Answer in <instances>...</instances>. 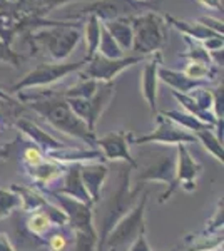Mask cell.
<instances>
[{
    "label": "cell",
    "mask_w": 224,
    "mask_h": 251,
    "mask_svg": "<svg viewBox=\"0 0 224 251\" xmlns=\"http://www.w3.org/2000/svg\"><path fill=\"white\" fill-rule=\"evenodd\" d=\"M32 107L46 117L55 129L75 137V139H80L89 146H96V134L89 131L85 123L72 111L66 99H49L42 100V102H32Z\"/></svg>",
    "instance_id": "cell-1"
},
{
    "label": "cell",
    "mask_w": 224,
    "mask_h": 251,
    "mask_svg": "<svg viewBox=\"0 0 224 251\" xmlns=\"http://www.w3.org/2000/svg\"><path fill=\"white\" fill-rule=\"evenodd\" d=\"M131 171L132 168L127 164V168L122 169L121 173V186L117 189V193L111 198V201L105 206V214L102 220V228L100 233H97L99 241H97V251H102V246L105 243V238L109 236V233L114 229V226L121 221V218H124L131 209L134 208V204L139 200V194L142 191L141 183H136V188L131 189Z\"/></svg>",
    "instance_id": "cell-2"
},
{
    "label": "cell",
    "mask_w": 224,
    "mask_h": 251,
    "mask_svg": "<svg viewBox=\"0 0 224 251\" xmlns=\"http://www.w3.org/2000/svg\"><path fill=\"white\" fill-rule=\"evenodd\" d=\"M148 201L149 194L144 193L141 200H137V203L134 204L131 211L125 214L124 218H121V221L114 226V229L105 238L102 251H116L119 248H124V246L131 245L141 233H146L144 216L146 208H148Z\"/></svg>",
    "instance_id": "cell-3"
},
{
    "label": "cell",
    "mask_w": 224,
    "mask_h": 251,
    "mask_svg": "<svg viewBox=\"0 0 224 251\" xmlns=\"http://www.w3.org/2000/svg\"><path fill=\"white\" fill-rule=\"evenodd\" d=\"M149 181H159V183L168 184L169 188L166 193L161 194L159 203H166L173 193L177 189L176 184V149H169L166 152H159L156 157L149 161L144 168L139 169L136 177V183H149Z\"/></svg>",
    "instance_id": "cell-4"
},
{
    "label": "cell",
    "mask_w": 224,
    "mask_h": 251,
    "mask_svg": "<svg viewBox=\"0 0 224 251\" xmlns=\"http://www.w3.org/2000/svg\"><path fill=\"white\" fill-rule=\"evenodd\" d=\"M112 96H114V86L109 82L104 87L97 89L96 94L89 97V99H67V102L72 111L84 121L85 126L89 127V131L94 132L96 131L97 121L100 119L105 107L109 106Z\"/></svg>",
    "instance_id": "cell-5"
},
{
    "label": "cell",
    "mask_w": 224,
    "mask_h": 251,
    "mask_svg": "<svg viewBox=\"0 0 224 251\" xmlns=\"http://www.w3.org/2000/svg\"><path fill=\"white\" fill-rule=\"evenodd\" d=\"M46 193L49 196L54 198L55 206H59L67 216V225H71L74 228V233H87V234H96L97 236V229L94 226V213H92V206L80 203L77 200H72L69 196H62V194L52 193L50 189H46ZM99 238V236H97Z\"/></svg>",
    "instance_id": "cell-6"
},
{
    "label": "cell",
    "mask_w": 224,
    "mask_h": 251,
    "mask_svg": "<svg viewBox=\"0 0 224 251\" xmlns=\"http://www.w3.org/2000/svg\"><path fill=\"white\" fill-rule=\"evenodd\" d=\"M132 144H164V146H179L196 143V136L193 132L182 129L181 126L173 123L171 119L157 117V127L152 134L142 137H129Z\"/></svg>",
    "instance_id": "cell-7"
},
{
    "label": "cell",
    "mask_w": 224,
    "mask_h": 251,
    "mask_svg": "<svg viewBox=\"0 0 224 251\" xmlns=\"http://www.w3.org/2000/svg\"><path fill=\"white\" fill-rule=\"evenodd\" d=\"M82 62L79 64H42L37 69L27 74L17 86H14L15 91L19 89H28V87H37V86H46V84H52L55 80L66 77L69 72L77 71Z\"/></svg>",
    "instance_id": "cell-8"
},
{
    "label": "cell",
    "mask_w": 224,
    "mask_h": 251,
    "mask_svg": "<svg viewBox=\"0 0 224 251\" xmlns=\"http://www.w3.org/2000/svg\"><path fill=\"white\" fill-rule=\"evenodd\" d=\"M96 146L102 149V156L107 161H124L132 169H136L137 161L131 156L129 151V134L125 131L109 132L96 141Z\"/></svg>",
    "instance_id": "cell-9"
},
{
    "label": "cell",
    "mask_w": 224,
    "mask_h": 251,
    "mask_svg": "<svg viewBox=\"0 0 224 251\" xmlns=\"http://www.w3.org/2000/svg\"><path fill=\"white\" fill-rule=\"evenodd\" d=\"M201 164L194 161L191 152L187 151L186 144L176 146V184L182 186L186 191L196 189V179L201 174Z\"/></svg>",
    "instance_id": "cell-10"
},
{
    "label": "cell",
    "mask_w": 224,
    "mask_h": 251,
    "mask_svg": "<svg viewBox=\"0 0 224 251\" xmlns=\"http://www.w3.org/2000/svg\"><path fill=\"white\" fill-rule=\"evenodd\" d=\"M60 179H62V186H59V188H55V189H50L52 193L69 196V198H72V200L80 201V203L94 206L87 191H85V188H84L82 177H80V164H67L66 168H64V174Z\"/></svg>",
    "instance_id": "cell-11"
},
{
    "label": "cell",
    "mask_w": 224,
    "mask_h": 251,
    "mask_svg": "<svg viewBox=\"0 0 224 251\" xmlns=\"http://www.w3.org/2000/svg\"><path fill=\"white\" fill-rule=\"evenodd\" d=\"M109 169L102 163H85L80 164V177H82L84 188L91 198L92 204H97L102 196V186L107 179Z\"/></svg>",
    "instance_id": "cell-12"
},
{
    "label": "cell",
    "mask_w": 224,
    "mask_h": 251,
    "mask_svg": "<svg viewBox=\"0 0 224 251\" xmlns=\"http://www.w3.org/2000/svg\"><path fill=\"white\" fill-rule=\"evenodd\" d=\"M137 44L136 49L142 52H150L154 49H157L164 42V37H162L161 32V22L156 17H146L142 19L137 25Z\"/></svg>",
    "instance_id": "cell-13"
},
{
    "label": "cell",
    "mask_w": 224,
    "mask_h": 251,
    "mask_svg": "<svg viewBox=\"0 0 224 251\" xmlns=\"http://www.w3.org/2000/svg\"><path fill=\"white\" fill-rule=\"evenodd\" d=\"M139 59H127V60H116L107 57H97L89 67V75L97 80H111L114 75H117L122 69L129 67L131 64L137 62Z\"/></svg>",
    "instance_id": "cell-14"
},
{
    "label": "cell",
    "mask_w": 224,
    "mask_h": 251,
    "mask_svg": "<svg viewBox=\"0 0 224 251\" xmlns=\"http://www.w3.org/2000/svg\"><path fill=\"white\" fill-rule=\"evenodd\" d=\"M102 157L99 151H82V149H69V148H60L55 151L47 152V159L59 163L62 166L67 164H85V163H92V161Z\"/></svg>",
    "instance_id": "cell-15"
},
{
    "label": "cell",
    "mask_w": 224,
    "mask_h": 251,
    "mask_svg": "<svg viewBox=\"0 0 224 251\" xmlns=\"http://www.w3.org/2000/svg\"><path fill=\"white\" fill-rule=\"evenodd\" d=\"M17 126L20 129H22L25 134L30 137L32 141H34V144L37 146L40 151H44L47 154V152L50 151H55V149H60L64 148L62 143H59V141L55 139V137H52L49 132L42 131V129L39 127V126H35L34 123H30V121H19Z\"/></svg>",
    "instance_id": "cell-16"
},
{
    "label": "cell",
    "mask_w": 224,
    "mask_h": 251,
    "mask_svg": "<svg viewBox=\"0 0 224 251\" xmlns=\"http://www.w3.org/2000/svg\"><path fill=\"white\" fill-rule=\"evenodd\" d=\"M64 168L66 166L54 163V161H42L39 166H34V168H27L30 177L39 184H54L62 177L64 174Z\"/></svg>",
    "instance_id": "cell-17"
},
{
    "label": "cell",
    "mask_w": 224,
    "mask_h": 251,
    "mask_svg": "<svg viewBox=\"0 0 224 251\" xmlns=\"http://www.w3.org/2000/svg\"><path fill=\"white\" fill-rule=\"evenodd\" d=\"M142 94L148 100L150 112H157V60L149 62L142 74Z\"/></svg>",
    "instance_id": "cell-18"
},
{
    "label": "cell",
    "mask_w": 224,
    "mask_h": 251,
    "mask_svg": "<svg viewBox=\"0 0 224 251\" xmlns=\"http://www.w3.org/2000/svg\"><path fill=\"white\" fill-rule=\"evenodd\" d=\"M77 39H79V35L75 32H54L49 37V50L57 59L67 57L72 47L77 44Z\"/></svg>",
    "instance_id": "cell-19"
},
{
    "label": "cell",
    "mask_w": 224,
    "mask_h": 251,
    "mask_svg": "<svg viewBox=\"0 0 224 251\" xmlns=\"http://www.w3.org/2000/svg\"><path fill=\"white\" fill-rule=\"evenodd\" d=\"M10 189L20 198V208L25 213L40 211V209L47 204V200L44 198V194H40L39 191H35V189H32V188L14 184Z\"/></svg>",
    "instance_id": "cell-20"
},
{
    "label": "cell",
    "mask_w": 224,
    "mask_h": 251,
    "mask_svg": "<svg viewBox=\"0 0 224 251\" xmlns=\"http://www.w3.org/2000/svg\"><path fill=\"white\" fill-rule=\"evenodd\" d=\"M157 74L166 84H169L171 87L176 89V92L181 91V94H187V92H191L194 87L201 86L199 80L189 79L187 75L181 74V72H174V71H169V69H159Z\"/></svg>",
    "instance_id": "cell-21"
},
{
    "label": "cell",
    "mask_w": 224,
    "mask_h": 251,
    "mask_svg": "<svg viewBox=\"0 0 224 251\" xmlns=\"http://www.w3.org/2000/svg\"><path fill=\"white\" fill-rule=\"evenodd\" d=\"M164 117H168L173 123H176L177 126H181L182 129L189 132H198V131H204V129H214V126L211 124H206L202 121H199L198 117L191 116V114H182L179 111H169V112H164Z\"/></svg>",
    "instance_id": "cell-22"
},
{
    "label": "cell",
    "mask_w": 224,
    "mask_h": 251,
    "mask_svg": "<svg viewBox=\"0 0 224 251\" xmlns=\"http://www.w3.org/2000/svg\"><path fill=\"white\" fill-rule=\"evenodd\" d=\"M194 136H196V141H199V143L204 146L207 152H211V154H213L216 159L219 161V163H223V161H224L223 143L218 139L214 129H204V131H198V132H194Z\"/></svg>",
    "instance_id": "cell-23"
},
{
    "label": "cell",
    "mask_w": 224,
    "mask_h": 251,
    "mask_svg": "<svg viewBox=\"0 0 224 251\" xmlns=\"http://www.w3.org/2000/svg\"><path fill=\"white\" fill-rule=\"evenodd\" d=\"M50 226H52V223L44 211L30 213V216H28V220H27V229L32 234H35V236L46 234L49 229H50Z\"/></svg>",
    "instance_id": "cell-24"
},
{
    "label": "cell",
    "mask_w": 224,
    "mask_h": 251,
    "mask_svg": "<svg viewBox=\"0 0 224 251\" xmlns=\"http://www.w3.org/2000/svg\"><path fill=\"white\" fill-rule=\"evenodd\" d=\"M20 208V198L12 189L0 188V220L7 218Z\"/></svg>",
    "instance_id": "cell-25"
},
{
    "label": "cell",
    "mask_w": 224,
    "mask_h": 251,
    "mask_svg": "<svg viewBox=\"0 0 224 251\" xmlns=\"http://www.w3.org/2000/svg\"><path fill=\"white\" fill-rule=\"evenodd\" d=\"M47 246L50 251H67L71 243H69V238L66 236L64 233L57 231V233H52L47 240Z\"/></svg>",
    "instance_id": "cell-26"
},
{
    "label": "cell",
    "mask_w": 224,
    "mask_h": 251,
    "mask_svg": "<svg viewBox=\"0 0 224 251\" xmlns=\"http://www.w3.org/2000/svg\"><path fill=\"white\" fill-rule=\"evenodd\" d=\"M184 75H187L189 79H194V80L204 79L209 75V69H207V66L204 62H193V64L187 66Z\"/></svg>",
    "instance_id": "cell-27"
},
{
    "label": "cell",
    "mask_w": 224,
    "mask_h": 251,
    "mask_svg": "<svg viewBox=\"0 0 224 251\" xmlns=\"http://www.w3.org/2000/svg\"><path fill=\"white\" fill-rule=\"evenodd\" d=\"M24 161H25L27 168H34V166H39L42 161H46V157H44L39 148H27L25 152H24Z\"/></svg>",
    "instance_id": "cell-28"
},
{
    "label": "cell",
    "mask_w": 224,
    "mask_h": 251,
    "mask_svg": "<svg viewBox=\"0 0 224 251\" xmlns=\"http://www.w3.org/2000/svg\"><path fill=\"white\" fill-rule=\"evenodd\" d=\"M127 251H154L150 248L148 238H146V233H141L139 236L134 240L131 245H129V250Z\"/></svg>",
    "instance_id": "cell-29"
},
{
    "label": "cell",
    "mask_w": 224,
    "mask_h": 251,
    "mask_svg": "<svg viewBox=\"0 0 224 251\" xmlns=\"http://www.w3.org/2000/svg\"><path fill=\"white\" fill-rule=\"evenodd\" d=\"M0 251H17L10 245V241L7 240L5 234H0Z\"/></svg>",
    "instance_id": "cell-30"
},
{
    "label": "cell",
    "mask_w": 224,
    "mask_h": 251,
    "mask_svg": "<svg viewBox=\"0 0 224 251\" xmlns=\"http://www.w3.org/2000/svg\"><path fill=\"white\" fill-rule=\"evenodd\" d=\"M189 251H198V250H194V248H193V250H189ZM214 251H221V250H214Z\"/></svg>",
    "instance_id": "cell-31"
},
{
    "label": "cell",
    "mask_w": 224,
    "mask_h": 251,
    "mask_svg": "<svg viewBox=\"0 0 224 251\" xmlns=\"http://www.w3.org/2000/svg\"><path fill=\"white\" fill-rule=\"evenodd\" d=\"M171 251H177V248H174V250H171Z\"/></svg>",
    "instance_id": "cell-32"
}]
</instances>
